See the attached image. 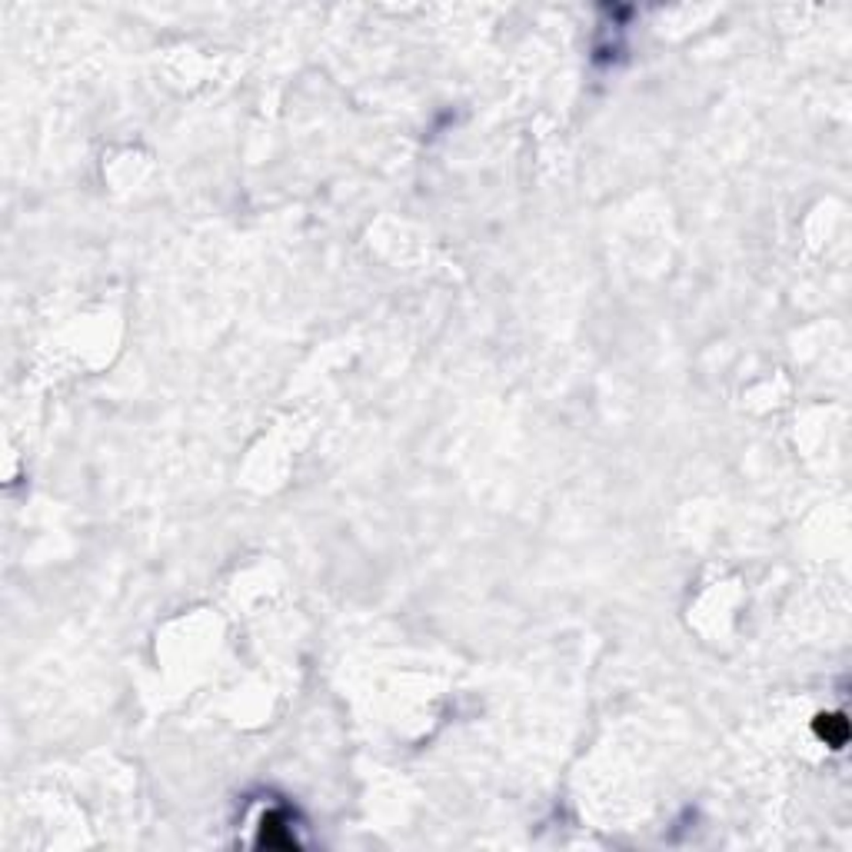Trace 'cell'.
Instances as JSON below:
<instances>
[{
	"instance_id": "1",
	"label": "cell",
	"mask_w": 852,
	"mask_h": 852,
	"mask_svg": "<svg viewBox=\"0 0 852 852\" xmlns=\"http://www.w3.org/2000/svg\"><path fill=\"white\" fill-rule=\"evenodd\" d=\"M816 736H819L825 746L842 749V746H846V740H849V723H846V716H842V713L816 716Z\"/></svg>"
}]
</instances>
